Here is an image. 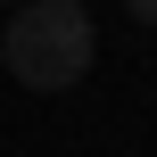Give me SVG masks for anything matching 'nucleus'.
Masks as SVG:
<instances>
[{"label": "nucleus", "instance_id": "1", "mask_svg": "<svg viewBox=\"0 0 157 157\" xmlns=\"http://www.w3.org/2000/svg\"><path fill=\"white\" fill-rule=\"evenodd\" d=\"M0 66L25 91H75L99 66V25L83 0H25L0 33Z\"/></svg>", "mask_w": 157, "mask_h": 157}, {"label": "nucleus", "instance_id": "2", "mask_svg": "<svg viewBox=\"0 0 157 157\" xmlns=\"http://www.w3.org/2000/svg\"><path fill=\"white\" fill-rule=\"evenodd\" d=\"M132 17H141V25H157V0H132Z\"/></svg>", "mask_w": 157, "mask_h": 157}]
</instances>
